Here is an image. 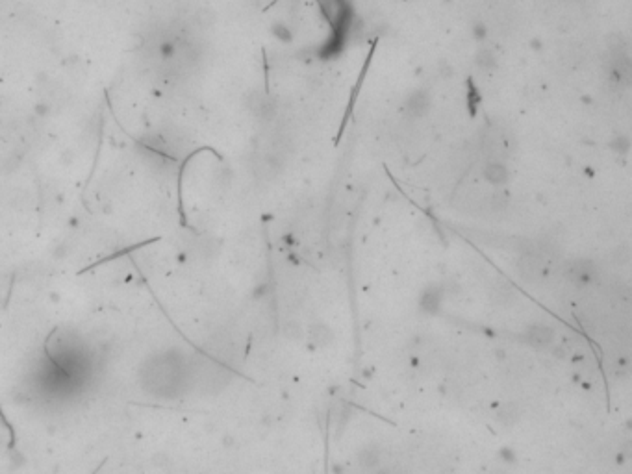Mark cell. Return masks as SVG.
Masks as SVG:
<instances>
[{
  "instance_id": "cell-14",
  "label": "cell",
  "mask_w": 632,
  "mask_h": 474,
  "mask_svg": "<svg viewBox=\"0 0 632 474\" xmlns=\"http://www.w3.org/2000/svg\"><path fill=\"white\" fill-rule=\"evenodd\" d=\"M493 206L495 208H499V209H503L506 206V194L505 193H497L493 197Z\"/></svg>"
},
{
  "instance_id": "cell-12",
  "label": "cell",
  "mask_w": 632,
  "mask_h": 474,
  "mask_svg": "<svg viewBox=\"0 0 632 474\" xmlns=\"http://www.w3.org/2000/svg\"><path fill=\"white\" fill-rule=\"evenodd\" d=\"M273 32H275V36L278 37V39H282V41H291V37H293L289 26L284 24V22H278V24L273 26Z\"/></svg>"
},
{
  "instance_id": "cell-13",
  "label": "cell",
  "mask_w": 632,
  "mask_h": 474,
  "mask_svg": "<svg viewBox=\"0 0 632 474\" xmlns=\"http://www.w3.org/2000/svg\"><path fill=\"white\" fill-rule=\"evenodd\" d=\"M285 336L291 337V339H299L302 336V328L297 324V322H289L287 326H285Z\"/></svg>"
},
{
  "instance_id": "cell-6",
  "label": "cell",
  "mask_w": 632,
  "mask_h": 474,
  "mask_svg": "<svg viewBox=\"0 0 632 474\" xmlns=\"http://www.w3.org/2000/svg\"><path fill=\"white\" fill-rule=\"evenodd\" d=\"M482 174H484V178L488 180L489 184L493 185H505L508 182V169H506L505 163H501V161H488L482 169Z\"/></svg>"
},
{
  "instance_id": "cell-4",
  "label": "cell",
  "mask_w": 632,
  "mask_h": 474,
  "mask_svg": "<svg viewBox=\"0 0 632 474\" xmlns=\"http://www.w3.org/2000/svg\"><path fill=\"white\" fill-rule=\"evenodd\" d=\"M525 339L536 348H547L555 341V330L547 324H530L525 331Z\"/></svg>"
},
{
  "instance_id": "cell-5",
  "label": "cell",
  "mask_w": 632,
  "mask_h": 474,
  "mask_svg": "<svg viewBox=\"0 0 632 474\" xmlns=\"http://www.w3.org/2000/svg\"><path fill=\"white\" fill-rule=\"evenodd\" d=\"M250 107H252V111H254L258 117L265 119V121H269V119L276 113V102L269 97V95H265V93H254V95L250 97Z\"/></svg>"
},
{
  "instance_id": "cell-7",
  "label": "cell",
  "mask_w": 632,
  "mask_h": 474,
  "mask_svg": "<svg viewBox=\"0 0 632 474\" xmlns=\"http://www.w3.org/2000/svg\"><path fill=\"white\" fill-rule=\"evenodd\" d=\"M310 341L315 345V347H326V345H330L332 339H334V331H332L330 326H326L323 322H315V324H311L310 326Z\"/></svg>"
},
{
  "instance_id": "cell-10",
  "label": "cell",
  "mask_w": 632,
  "mask_h": 474,
  "mask_svg": "<svg viewBox=\"0 0 632 474\" xmlns=\"http://www.w3.org/2000/svg\"><path fill=\"white\" fill-rule=\"evenodd\" d=\"M497 417H499V421L503 424L510 426V424H514L515 421H517V408H515L514 404H506V406H503V408L499 409V415H497Z\"/></svg>"
},
{
  "instance_id": "cell-1",
  "label": "cell",
  "mask_w": 632,
  "mask_h": 474,
  "mask_svg": "<svg viewBox=\"0 0 632 474\" xmlns=\"http://www.w3.org/2000/svg\"><path fill=\"white\" fill-rule=\"evenodd\" d=\"M517 272L525 282H538L545 274V265L540 260V256L525 254L517 261Z\"/></svg>"
},
{
  "instance_id": "cell-11",
  "label": "cell",
  "mask_w": 632,
  "mask_h": 474,
  "mask_svg": "<svg viewBox=\"0 0 632 474\" xmlns=\"http://www.w3.org/2000/svg\"><path fill=\"white\" fill-rule=\"evenodd\" d=\"M378 459H380V454H378L377 449H365L360 454V465L365 467V469H373L378 463Z\"/></svg>"
},
{
  "instance_id": "cell-2",
  "label": "cell",
  "mask_w": 632,
  "mask_h": 474,
  "mask_svg": "<svg viewBox=\"0 0 632 474\" xmlns=\"http://www.w3.org/2000/svg\"><path fill=\"white\" fill-rule=\"evenodd\" d=\"M428 109H430V95L425 89L410 93V97L404 102V111L412 119H421L423 115H427Z\"/></svg>"
},
{
  "instance_id": "cell-3",
  "label": "cell",
  "mask_w": 632,
  "mask_h": 474,
  "mask_svg": "<svg viewBox=\"0 0 632 474\" xmlns=\"http://www.w3.org/2000/svg\"><path fill=\"white\" fill-rule=\"evenodd\" d=\"M595 265L588 260H576L567 267V276L576 286H586L595 278Z\"/></svg>"
},
{
  "instance_id": "cell-9",
  "label": "cell",
  "mask_w": 632,
  "mask_h": 474,
  "mask_svg": "<svg viewBox=\"0 0 632 474\" xmlns=\"http://www.w3.org/2000/svg\"><path fill=\"white\" fill-rule=\"evenodd\" d=\"M477 63H479L480 69L489 71V69H493V67L497 65V62H495V54L489 50V48H482V50H479V54H477Z\"/></svg>"
},
{
  "instance_id": "cell-8",
  "label": "cell",
  "mask_w": 632,
  "mask_h": 474,
  "mask_svg": "<svg viewBox=\"0 0 632 474\" xmlns=\"http://www.w3.org/2000/svg\"><path fill=\"white\" fill-rule=\"evenodd\" d=\"M441 306V291L438 287H428L421 295V308L427 313H436Z\"/></svg>"
}]
</instances>
